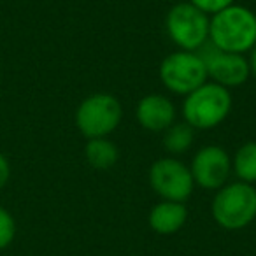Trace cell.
Returning a JSON list of instances; mask_svg holds the SVG:
<instances>
[{
  "label": "cell",
  "mask_w": 256,
  "mask_h": 256,
  "mask_svg": "<svg viewBox=\"0 0 256 256\" xmlns=\"http://www.w3.org/2000/svg\"><path fill=\"white\" fill-rule=\"evenodd\" d=\"M209 37L218 50L242 54L256 46V16L242 6L232 4L212 16Z\"/></svg>",
  "instance_id": "1"
},
{
  "label": "cell",
  "mask_w": 256,
  "mask_h": 256,
  "mask_svg": "<svg viewBox=\"0 0 256 256\" xmlns=\"http://www.w3.org/2000/svg\"><path fill=\"white\" fill-rule=\"evenodd\" d=\"M232 109L228 88L216 82H206L195 92L188 93L182 104V114L192 128L210 130L226 120Z\"/></svg>",
  "instance_id": "2"
},
{
  "label": "cell",
  "mask_w": 256,
  "mask_h": 256,
  "mask_svg": "<svg viewBox=\"0 0 256 256\" xmlns=\"http://www.w3.org/2000/svg\"><path fill=\"white\" fill-rule=\"evenodd\" d=\"M212 218L224 230H240L256 218V190L248 182L220 188L212 200Z\"/></svg>",
  "instance_id": "3"
},
{
  "label": "cell",
  "mask_w": 256,
  "mask_h": 256,
  "mask_svg": "<svg viewBox=\"0 0 256 256\" xmlns=\"http://www.w3.org/2000/svg\"><path fill=\"white\" fill-rule=\"evenodd\" d=\"M121 104L109 93H95L76 110V126L86 139H100L114 132L121 121Z\"/></svg>",
  "instance_id": "4"
},
{
  "label": "cell",
  "mask_w": 256,
  "mask_h": 256,
  "mask_svg": "<svg viewBox=\"0 0 256 256\" xmlns=\"http://www.w3.org/2000/svg\"><path fill=\"white\" fill-rule=\"evenodd\" d=\"M168 37L182 51L200 50L209 37V18L193 4H178L165 20Z\"/></svg>",
  "instance_id": "5"
},
{
  "label": "cell",
  "mask_w": 256,
  "mask_h": 256,
  "mask_svg": "<svg viewBox=\"0 0 256 256\" xmlns=\"http://www.w3.org/2000/svg\"><path fill=\"white\" fill-rule=\"evenodd\" d=\"M162 82L170 92L179 95H188L195 92L207 81L206 64L200 54L193 51H178L162 62L160 67Z\"/></svg>",
  "instance_id": "6"
},
{
  "label": "cell",
  "mask_w": 256,
  "mask_h": 256,
  "mask_svg": "<svg viewBox=\"0 0 256 256\" xmlns=\"http://www.w3.org/2000/svg\"><path fill=\"white\" fill-rule=\"evenodd\" d=\"M150 184L164 200L184 202L192 195L195 182L184 164L174 158H162L151 165Z\"/></svg>",
  "instance_id": "7"
},
{
  "label": "cell",
  "mask_w": 256,
  "mask_h": 256,
  "mask_svg": "<svg viewBox=\"0 0 256 256\" xmlns=\"http://www.w3.org/2000/svg\"><path fill=\"white\" fill-rule=\"evenodd\" d=\"M200 58L206 64L207 78H212L216 84L224 88H235L246 82L249 78V64L242 54L226 53V51L218 50L216 46L209 44L202 46Z\"/></svg>",
  "instance_id": "8"
},
{
  "label": "cell",
  "mask_w": 256,
  "mask_h": 256,
  "mask_svg": "<svg viewBox=\"0 0 256 256\" xmlns=\"http://www.w3.org/2000/svg\"><path fill=\"white\" fill-rule=\"evenodd\" d=\"M193 182L206 190L223 188L230 176V156L220 146L202 148L192 162Z\"/></svg>",
  "instance_id": "9"
},
{
  "label": "cell",
  "mask_w": 256,
  "mask_h": 256,
  "mask_svg": "<svg viewBox=\"0 0 256 256\" xmlns=\"http://www.w3.org/2000/svg\"><path fill=\"white\" fill-rule=\"evenodd\" d=\"M176 118L174 104L162 95H148L137 106V120L140 126L151 132L167 130Z\"/></svg>",
  "instance_id": "10"
},
{
  "label": "cell",
  "mask_w": 256,
  "mask_h": 256,
  "mask_svg": "<svg viewBox=\"0 0 256 256\" xmlns=\"http://www.w3.org/2000/svg\"><path fill=\"white\" fill-rule=\"evenodd\" d=\"M188 220V209L182 202H164L156 204L150 212V226L160 235H172L184 226Z\"/></svg>",
  "instance_id": "11"
},
{
  "label": "cell",
  "mask_w": 256,
  "mask_h": 256,
  "mask_svg": "<svg viewBox=\"0 0 256 256\" xmlns=\"http://www.w3.org/2000/svg\"><path fill=\"white\" fill-rule=\"evenodd\" d=\"M84 154L88 164L96 170H109L110 167L116 165L118 158H120L118 148L106 137L90 139L84 148Z\"/></svg>",
  "instance_id": "12"
},
{
  "label": "cell",
  "mask_w": 256,
  "mask_h": 256,
  "mask_svg": "<svg viewBox=\"0 0 256 256\" xmlns=\"http://www.w3.org/2000/svg\"><path fill=\"white\" fill-rule=\"evenodd\" d=\"M234 168L242 182L256 181V142H248L238 148L234 158Z\"/></svg>",
  "instance_id": "13"
},
{
  "label": "cell",
  "mask_w": 256,
  "mask_h": 256,
  "mask_svg": "<svg viewBox=\"0 0 256 256\" xmlns=\"http://www.w3.org/2000/svg\"><path fill=\"white\" fill-rule=\"evenodd\" d=\"M193 128L188 123L170 124L164 137V146L168 153L181 154L193 144Z\"/></svg>",
  "instance_id": "14"
},
{
  "label": "cell",
  "mask_w": 256,
  "mask_h": 256,
  "mask_svg": "<svg viewBox=\"0 0 256 256\" xmlns=\"http://www.w3.org/2000/svg\"><path fill=\"white\" fill-rule=\"evenodd\" d=\"M16 237V221L8 209L0 207V251L12 244Z\"/></svg>",
  "instance_id": "15"
},
{
  "label": "cell",
  "mask_w": 256,
  "mask_h": 256,
  "mask_svg": "<svg viewBox=\"0 0 256 256\" xmlns=\"http://www.w3.org/2000/svg\"><path fill=\"white\" fill-rule=\"evenodd\" d=\"M190 4H193L195 8H198L200 11H204L206 14L207 12L216 14V12L230 8V6L234 4V0H190Z\"/></svg>",
  "instance_id": "16"
},
{
  "label": "cell",
  "mask_w": 256,
  "mask_h": 256,
  "mask_svg": "<svg viewBox=\"0 0 256 256\" xmlns=\"http://www.w3.org/2000/svg\"><path fill=\"white\" fill-rule=\"evenodd\" d=\"M9 179H11V165H9L8 158L0 153V190L8 184Z\"/></svg>",
  "instance_id": "17"
},
{
  "label": "cell",
  "mask_w": 256,
  "mask_h": 256,
  "mask_svg": "<svg viewBox=\"0 0 256 256\" xmlns=\"http://www.w3.org/2000/svg\"><path fill=\"white\" fill-rule=\"evenodd\" d=\"M249 72H251L252 76L256 78V46L252 48V51H251V58H249Z\"/></svg>",
  "instance_id": "18"
}]
</instances>
